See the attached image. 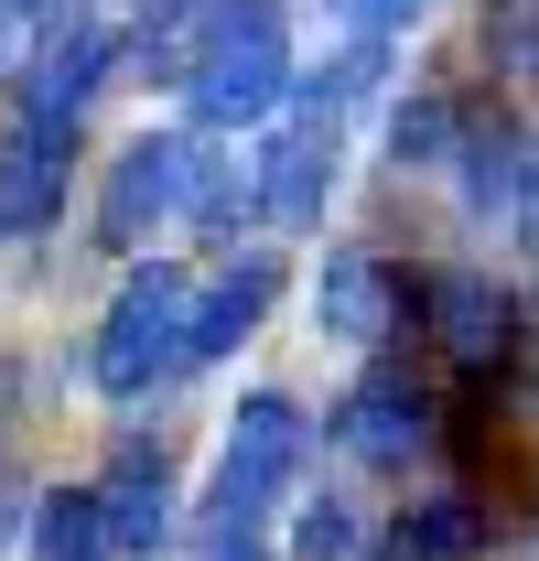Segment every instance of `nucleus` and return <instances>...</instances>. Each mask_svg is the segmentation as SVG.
Segmentation results:
<instances>
[{
  "label": "nucleus",
  "instance_id": "6e6552de",
  "mask_svg": "<svg viewBox=\"0 0 539 561\" xmlns=\"http://www.w3.org/2000/svg\"><path fill=\"white\" fill-rule=\"evenodd\" d=\"M119 55H130V44L66 0V11H55V33H44V66L22 76V119H33V130H76V108L108 87V66H119Z\"/></svg>",
  "mask_w": 539,
  "mask_h": 561
},
{
  "label": "nucleus",
  "instance_id": "f03ea898",
  "mask_svg": "<svg viewBox=\"0 0 539 561\" xmlns=\"http://www.w3.org/2000/svg\"><path fill=\"white\" fill-rule=\"evenodd\" d=\"M291 87H302V66H291V11H280V0H227L195 33L184 108H195L205 130H260Z\"/></svg>",
  "mask_w": 539,
  "mask_h": 561
},
{
  "label": "nucleus",
  "instance_id": "412c9836",
  "mask_svg": "<svg viewBox=\"0 0 539 561\" xmlns=\"http://www.w3.org/2000/svg\"><path fill=\"white\" fill-rule=\"evenodd\" d=\"M518 227H529V238H539V173H529V216H518Z\"/></svg>",
  "mask_w": 539,
  "mask_h": 561
},
{
  "label": "nucleus",
  "instance_id": "2eb2a0df",
  "mask_svg": "<svg viewBox=\"0 0 539 561\" xmlns=\"http://www.w3.org/2000/svg\"><path fill=\"white\" fill-rule=\"evenodd\" d=\"M465 130H474V108H465V98L421 87V98H400V108H389V162H400V173H454Z\"/></svg>",
  "mask_w": 539,
  "mask_h": 561
},
{
  "label": "nucleus",
  "instance_id": "f8f14e48",
  "mask_svg": "<svg viewBox=\"0 0 539 561\" xmlns=\"http://www.w3.org/2000/svg\"><path fill=\"white\" fill-rule=\"evenodd\" d=\"M529 173H539V151H529V130H507V119H474L465 151H454V195H465L474 227L529 216Z\"/></svg>",
  "mask_w": 539,
  "mask_h": 561
},
{
  "label": "nucleus",
  "instance_id": "0eeeda50",
  "mask_svg": "<svg viewBox=\"0 0 539 561\" xmlns=\"http://www.w3.org/2000/svg\"><path fill=\"white\" fill-rule=\"evenodd\" d=\"M335 443L356 465H410V454L443 443V400H432L410 367H367V378L345 389V411H335Z\"/></svg>",
  "mask_w": 539,
  "mask_h": 561
},
{
  "label": "nucleus",
  "instance_id": "dca6fc26",
  "mask_svg": "<svg viewBox=\"0 0 539 561\" xmlns=\"http://www.w3.org/2000/svg\"><path fill=\"white\" fill-rule=\"evenodd\" d=\"M33 561H119L108 551V518H98V486H44L33 496Z\"/></svg>",
  "mask_w": 539,
  "mask_h": 561
},
{
  "label": "nucleus",
  "instance_id": "f3484780",
  "mask_svg": "<svg viewBox=\"0 0 539 561\" xmlns=\"http://www.w3.org/2000/svg\"><path fill=\"white\" fill-rule=\"evenodd\" d=\"M291 561H378L367 551V507H356V496H313V507L291 518Z\"/></svg>",
  "mask_w": 539,
  "mask_h": 561
},
{
  "label": "nucleus",
  "instance_id": "9d476101",
  "mask_svg": "<svg viewBox=\"0 0 539 561\" xmlns=\"http://www.w3.org/2000/svg\"><path fill=\"white\" fill-rule=\"evenodd\" d=\"M249 162H260V216L270 227H324V195H335V130L324 119H291Z\"/></svg>",
  "mask_w": 539,
  "mask_h": 561
},
{
  "label": "nucleus",
  "instance_id": "f257e3e1",
  "mask_svg": "<svg viewBox=\"0 0 539 561\" xmlns=\"http://www.w3.org/2000/svg\"><path fill=\"white\" fill-rule=\"evenodd\" d=\"M195 271H173V260H140L119 280V302H108V324H98V346H87V378H98V400H151V389H173L184 367H195Z\"/></svg>",
  "mask_w": 539,
  "mask_h": 561
},
{
  "label": "nucleus",
  "instance_id": "4468645a",
  "mask_svg": "<svg viewBox=\"0 0 539 561\" xmlns=\"http://www.w3.org/2000/svg\"><path fill=\"white\" fill-rule=\"evenodd\" d=\"M485 540H496L485 496L443 486V496H421V507L389 518V551H378V561H485Z\"/></svg>",
  "mask_w": 539,
  "mask_h": 561
},
{
  "label": "nucleus",
  "instance_id": "1a4fd4ad",
  "mask_svg": "<svg viewBox=\"0 0 539 561\" xmlns=\"http://www.w3.org/2000/svg\"><path fill=\"white\" fill-rule=\"evenodd\" d=\"M98 518H108V551L119 561H151L173 540V454L162 443H119L108 476H98Z\"/></svg>",
  "mask_w": 539,
  "mask_h": 561
},
{
  "label": "nucleus",
  "instance_id": "4be33fe9",
  "mask_svg": "<svg viewBox=\"0 0 539 561\" xmlns=\"http://www.w3.org/2000/svg\"><path fill=\"white\" fill-rule=\"evenodd\" d=\"M0 11H44V22H55V0H0Z\"/></svg>",
  "mask_w": 539,
  "mask_h": 561
},
{
  "label": "nucleus",
  "instance_id": "39448f33",
  "mask_svg": "<svg viewBox=\"0 0 539 561\" xmlns=\"http://www.w3.org/2000/svg\"><path fill=\"white\" fill-rule=\"evenodd\" d=\"M421 324H432L443 367L496 378V367L518 356V291H507L496 271H474V260H443V271L421 280Z\"/></svg>",
  "mask_w": 539,
  "mask_h": 561
},
{
  "label": "nucleus",
  "instance_id": "20e7f679",
  "mask_svg": "<svg viewBox=\"0 0 539 561\" xmlns=\"http://www.w3.org/2000/svg\"><path fill=\"white\" fill-rule=\"evenodd\" d=\"M195 173H205V151L184 130H140L119 162H108V195H98V238L108 249H151L173 216L195 206Z\"/></svg>",
  "mask_w": 539,
  "mask_h": 561
},
{
  "label": "nucleus",
  "instance_id": "423d86ee",
  "mask_svg": "<svg viewBox=\"0 0 539 561\" xmlns=\"http://www.w3.org/2000/svg\"><path fill=\"white\" fill-rule=\"evenodd\" d=\"M410 302H421V291H410L378 249L345 238V249H324V271H313V335H335V346H389L410 324Z\"/></svg>",
  "mask_w": 539,
  "mask_h": 561
},
{
  "label": "nucleus",
  "instance_id": "7ed1b4c3",
  "mask_svg": "<svg viewBox=\"0 0 539 561\" xmlns=\"http://www.w3.org/2000/svg\"><path fill=\"white\" fill-rule=\"evenodd\" d=\"M302 465H313V421H302V400H291V389H249V400L227 411L216 486H205L216 540H260V518L302 486Z\"/></svg>",
  "mask_w": 539,
  "mask_h": 561
},
{
  "label": "nucleus",
  "instance_id": "a211bd4d",
  "mask_svg": "<svg viewBox=\"0 0 539 561\" xmlns=\"http://www.w3.org/2000/svg\"><path fill=\"white\" fill-rule=\"evenodd\" d=\"M496 66H507V76H539V0H507V22H496Z\"/></svg>",
  "mask_w": 539,
  "mask_h": 561
},
{
  "label": "nucleus",
  "instance_id": "6ab92c4d",
  "mask_svg": "<svg viewBox=\"0 0 539 561\" xmlns=\"http://www.w3.org/2000/svg\"><path fill=\"white\" fill-rule=\"evenodd\" d=\"M324 11H345L356 33H378V44H389V33H410V22L432 11V0H324Z\"/></svg>",
  "mask_w": 539,
  "mask_h": 561
},
{
  "label": "nucleus",
  "instance_id": "9b49d317",
  "mask_svg": "<svg viewBox=\"0 0 539 561\" xmlns=\"http://www.w3.org/2000/svg\"><path fill=\"white\" fill-rule=\"evenodd\" d=\"M66 216V130H0V249L11 238H44Z\"/></svg>",
  "mask_w": 539,
  "mask_h": 561
},
{
  "label": "nucleus",
  "instance_id": "ddd939ff",
  "mask_svg": "<svg viewBox=\"0 0 539 561\" xmlns=\"http://www.w3.org/2000/svg\"><path fill=\"white\" fill-rule=\"evenodd\" d=\"M270 291H280V260H270V249H238L227 271L205 280V291H195V367H205V356H227V346H249V335H260Z\"/></svg>",
  "mask_w": 539,
  "mask_h": 561
},
{
  "label": "nucleus",
  "instance_id": "aec40b11",
  "mask_svg": "<svg viewBox=\"0 0 539 561\" xmlns=\"http://www.w3.org/2000/svg\"><path fill=\"white\" fill-rule=\"evenodd\" d=\"M205 561H270V551H260V540H216Z\"/></svg>",
  "mask_w": 539,
  "mask_h": 561
}]
</instances>
